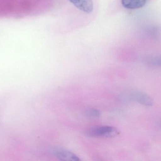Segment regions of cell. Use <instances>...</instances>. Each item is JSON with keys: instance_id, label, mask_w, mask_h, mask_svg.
I'll list each match as a JSON object with an SVG mask.
<instances>
[{"instance_id": "cell-1", "label": "cell", "mask_w": 161, "mask_h": 161, "mask_svg": "<svg viewBox=\"0 0 161 161\" xmlns=\"http://www.w3.org/2000/svg\"><path fill=\"white\" fill-rule=\"evenodd\" d=\"M86 135L91 137H113L119 135L114 127L110 126H97L92 127L86 131Z\"/></svg>"}, {"instance_id": "cell-2", "label": "cell", "mask_w": 161, "mask_h": 161, "mask_svg": "<svg viewBox=\"0 0 161 161\" xmlns=\"http://www.w3.org/2000/svg\"><path fill=\"white\" fill-rule=\"evenodd\" d=\"M127 98L130 101L136 102L146 106H152L153 104L152 99L146 93L139 91H132L127 95Z\"/></svg>"}, {"instance_id": "cell-3", "label": "cell", "mask_w": 161, "mask_h": 161, "mask_svg": "<svg viewBox=\"0 0 161 161\" xmlns=\"http://www.w3.org/2000/svg\"><path fill=\"white\" fill-rule=\"evenodd\" d=\"M52 153L62 161H79L80 159L73 153L67 150L56 148L52 150Z\"/></svg>"}, {"instance_id": "cell-4", "label": "cell", "mask_w": 161, "mask_h": 161, "mask_svg": "<svg viewBox=\"0 0 161 161\" xmlns=\"http://www.w3.org/2000/svg\"><path fill=\"white\" fill-rule=\"evenodd\" d=\"M69 1L84 13L91 14L94 10L93 0H69Z\"/></svg>"}, {"instance_id": "cell-5", "label": "cell", "mask_w": 161, "mask_h": 161, "mask_svg": "<svg viewBox=\"0 0 161 161\" xmlns=\"http://www.w3.org/2000/svg\"><path fill=\"white\" fill-rule=\"evenodd\" d=\"M148 0H121L122 6L128 9H136L146 5Z\"/></svg>"}, {"instance_id": "cell-6", "label": "cell", "mask_w": 161, "mask_h": 161, "mask_svg": "<svg viewBox=\"0 0 161 161\" xmlns=\"http://www.w3.org/2000/svg\"><path fill=\"white\" fill-rule=\"evenodd\" d=\"M85 113L87 117L91 119L98 118L101 116L100 112L95 108H88L86 110Z\"/></svg>"}]
</instances>
